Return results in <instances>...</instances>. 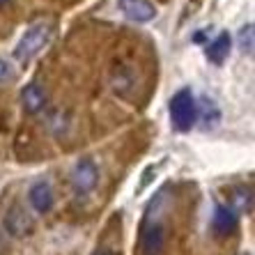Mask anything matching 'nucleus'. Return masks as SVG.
I'll list each match as a JSON object with an SVG mask.
<instances>
[{
	"label": "nucleus",
	"instance_id": "nucleus-12",
	"mask_svg": "<svg viewBox=\"0 0 255 255\" xmlns=\"http://www.w3.org/2000/svg\"><path fill=\"white\" fill-rule=\"evenodd\" d=\"M202 104H205V111H202V122H205V129H214V127L219 125V120H221L219 106H216L212 99H205Z\"/></svg>",
	"mask_w": 255,
	"mask_h": 255
},
{
	"label": "nucleus",
	"instance_id": "nucleus-15",
	"mask_svg": "<svg viewBox=\"0 0 255 255\" xmlns=\"http://www.w3.org/2000/svg\"><path fill=\"white\" fill-rule=\"evenodd\" d=\"M92 255H113V253H111V251H106V249H99V251H95Z\"/></svg>",
	"mask_w": 255,
	"mask_h": 255
},
{
	"label": "nucleus",
	"instance_id": "nucleus-17",
	"mask_svg": "<svg viewBox=\"0 0 255 255\" xmlns=\"http://www.w3.org/2000/svg\"><path fill=\"white\" fill-rule=\"evenodd\" d=\"M244 255H251V253H244Z\"/></svg>",
	"mask_w": 255,
	"mask_h": 255
},
{
	"label": "nucleus",
	"instance_id": "nucleus-11",
	"mask_svg": "<svg viewBox=\"0 0 255 255\" xmlns=\"http://www.w3.org/2000/svg\"><path fill=\"white\" fill-rule=\"evenodd\" d=\"M230 209L235 214H251L253 212V186L237 184L230 189Z\"/></svg>",
	"mask_w": 255,
	"mask_h": 255
},
{
	"label": "nucleus",
	"instance_id": "nucleus-4",
	"mask_svg": "<svg viewBox=\"0 0 255 255\" xmlns=\"http://www.w3.org/2000/svg\"><path fill=\"white\" fill-rule=\"evenodd\" d=\"M71 184L78 193H90L99 184V168L92 159H81L71 170Z\"/></svg>",
	"mask_w": 255,
	"mask_h": 255
},
{
	"label": "nucleus",
	"instance_id": "nucleus-7",
	"mask_svg": "<svg viewBox=\"0 0 255 255\" xmlns=\"http://www.w3.org/2000/svg\"><path fill=\"white\" fill-rule=\"evenodd\" d=\"M28 202L32 205V209L37 214H48L53 209V202H55L51 184L48 182H35L28 191Z\"/></svg>",
	"mask_w": 255,
	"mask_h": 255
},
{
	"label": "nucleus",
	"instance_id": "nucleus-2",
	"mask_svg": "<svg viewBox=\"0 0 255 255\" xmlns=\"http://www.w3.org/2000/svg\"><path fill=\"white\" fill-rule=\"evenodd\" d=\"M51 37H53V28L48 23H37V25H32V28H28L25 35L18 39L16 48H14V58H16L21 65H28L30 60H35L37 55L48 46Z\"/></svg>",
	"mask_w": 255,
	"mask_h": 255
},
{
	"label": "nucleus",
	"instance_id": "nucleus-8",
	"mask_svg": "<svg viewBox=\"0 0 255 255\" xmlns=\"http://www.w3.org/2000/svg\"><path fill=\"white\" fill-rule=\"evenodd\" d=\"M212 230L216 237H228L237 230V214L228 205H216L212 214Z\"/></svg>",
	"mask_w": 255,
	"mask_h": 255
},
{
	"label": "nucleus",
	"instance_id": "nucleus-16",
	"mask_svg": "<svg viewBox=\"0 0 255 255\" xmlns=\"http://www.w3.org/2000/svg\"><path fill=\"white\" fill-rule=\"evenodd\" d=\"M7 2H12V0H0V7H5Z\"/></svg>",
	"mask_w": 255,
	"mask_h": 255
},
{
	"label": "nucleus",
	"instance_id": "nucleus-14",
	"mask_svg": "<svg viewBox=\"0 0 255 255\" xmlns=\"http://www.w3.org/2000/svg\"><path fill=\"white\" fill-rule=\"evenodd\" d=\"M16 74H14L12 65L7 60H0V83H7V81H14Z\"/></svg>",
	"mask_w": 255,
	"mask_h": 255
},
{
	"label": "nucleus",
	"instance_id": "nucleus-13",
	"mask_svg": "<svg viewBox=\"0 0 255 255\" xmlns=\"http://www.w3.org/2000/svg\"><path fill=\"white\" fill-rule=\"evenodd\" d=\"M253 23H246L242 30H239V48H242L244 55H253Z\"/></svg>",
	"mask_w": 255,
	"mask_h": 255
},
{
	"label": "nucleus",
	"instance_id": "nucleus-6",
	"mask_svg": "<svg viewBox=\"0 0 255 255\" xmlns=\"http://www.w3.org/2000/svg\"><path fill=\"white\" fill-rule=\"evenodd\" d=\"M118 9L133 23H149L159 14L156 5L149 0H118Z\"/></svg>",
	"mask_w": 255,
	"mask_h": 255
},
{
	"label": "nucleus",
	"instance_id": "nucleus-5",
	"mask_svg": "<svg viewBox=\"0 0 255 255\" xmlns=\"http://www.w3.org/2000/svg\"><path fill=\"white\" fill-rule=\"evenodd\" d=\"M5 228L12 237H28V235L35 232V219L25 212V207L14 202L5 212Z\"/></svg>",
	"mask_w": 255,
	"mask_h": 255
},
{
	"label": "nucleus",
	"instance_id": "nucleus-10",
	"mask_svg": "<svg viewBox=\"0 0 255 255\" xmlns=\"http://www.w3.org/2000/svg\"><path fill=\"white\" fill-rule=\"evenodd\" d=\"M21 104H23V111L28 115H37L46 106V92L37 83L25 85V88L21 90Z\"/></svg>",
	"mask_w": 255,
	"mask_h": 255
},
{
	"label": "nucleus",
	"instance_id": "nucleus-3",
	"mask_svg": "<svg viewBox=\"0 0 255 255\" xmlns=\"http://www.w3.org/2000/svg\"><path fill=\"white\" fill-rule=\"evenodd\" d=\"M140 249H142V255L163 253V249H166V228H163V223L159 219L147 216L140 235Z\"/></svg>",
	"mask_w": 255,
	"mask_h": 255
},
{
	"label": "nucleus",
	"instance_id": "nucleus-9",
	"mask_svg": "<svg viewBox=\"0 0 255 255\" xmlns=\"http://www.w3.org/2000/svg\"><path fill=\"white\" fill-rule=\"evenodd\" d=\"M230 48H232V37L228 35V32H221V35H216L214 42L207 44V48H205V58H207L212 65L221 67L228 60V55H230Z\"/></svg>",
	"mask_w": 255,
	"mask_h": 255
},
{
	"label": "nucleus",
	"instance_id": "nucleus-1",
	"mask_svg": "<svg viewBox=\"0 0 255 255\" xmlns=\"http://www.w3.org/2000/svg\"><path fill=\"white\" fill-rule=\"evenodd\" d=\"M168 113H170V122L172 127L182 133L191 131L198 122V104L196 97L189 88H182L172 95L170 104H168Z\"/></svg>",
	"mask_w": 255,
	"mask_h": 255
}]
</instances>
